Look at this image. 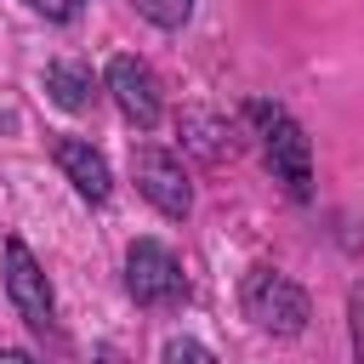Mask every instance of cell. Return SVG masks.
<instances>
[{"instance_id": "obj_1", "label": "cell", "mask_w": 364, "mask_h": 364, "mask_svg": "<svg viewBox=\"0 0 364 364\" xmlns=\"http://www.w3.org/2000/svg\"><path fill=\"white\" fill-rule=\"evenodd\" d=\"M245 119L262 142V159L273 171V182L290 188V199H307L313 193V159H307V136L301 125L279 108V102H245Z\"/></svg>"}, {"instance_id": "obj_2", "label": "cell", "mask_w": 364, "mask_h": 364, "mask_svg": "<svg viewBox=\"0 0 364 364\" xmlns=\"http://www.w3.org/2000/svg\"><path fill=\"white\" fill-rule=\"evenodd\" d=\"M239 307L256 330L267 336H301L307 330V290L273 267H250L245 284H239Z\"/></svg>"}, {"instance_id": "obj_3", "label": "cell", "mask_w": 364, "mask_h": 364, "mask_svg": "<svg viewBox=\"0 0 364 364\" xmlns=\"http://www.w3.org/2000/svg\"><path fill=\"white\" fill-rule=\"evenodd\" d=\"M125 290L136 307H176L188 296V279H182V262L159 239H136L125 250Z\"/></svg>"}, {"instance_id": "obj_4", "label": "cell", "mask_w": 364, "mask_h": 364, "mask_svg": "<svg viewBox=\"0 0 364 364\" xmlns=\"http://www.w3.org/2000/svg\"><path fill=\"white\" fill-rule=\"evenodd\" d=\"M131 176H136V193H142L159 216L182 222V216L193 210V188H188V171H182L176 154L142 142V148H131Z\"/></svg>"}, {"instance_id": "obj_5", "label": "cell", "mask_w": 364, "mask_h": 364, "mask_svg": "<svg viewBox=\"0 0 364 364\" xmlns=\"http://www.w3.org/2000/svg\"><path fill=\"white\" fill-rule=\"evenodd\" d=\"M108 91H114L119 114H125L136 131H154V125H159L165 97H159V74H154L142 57H114V63H108Z\"/></svg>"}, {"instance_id": "obj_6", "label": "cell", "mask_w": 364, "mask_h": 364, "mask_svg": "<svg viewBox=\"0 0 364 364\" xmlns=\"http://www.w3.org/2000/svg\"><path fill=\"white\" fill-rule=\"evenodd\" d=\"M0 256H6V296H11L17 318L34 324V330H51V284H46L40 262L28 256V245L23 239H6Z\"/></svg>"}, {"instance_id": "obj_7", "label": "cell", "mask_w": 364, "mask_h": 364, "mask_svg": "<svg viewBox=\"0 0 364 364\" xmlns=\"http://www.w3.org/2000/svg\"><path fill=\"white\" fill-rule=\"evenodd\" d=\"M51 159H57V171L74 182V193H80V199H91V205H102V199H108L114 176H108V159H102L91 142H80V136H57V142H51Z\"/></svg>"}, {"instance_id": "obj_8", "label": "cell", "mask_w": 364, "mask_h": 364, "mask_svg": "<svg viewBox=\"0 0 364 364\" xmlns=\"http://www.w3.org/2000/svg\"><path fill=\"white\" fill-rule=\"evenodd\" d=\"M46 91H51L57 108L85 114V108L97 102V74H91L85 63H51V68H46Z\"/></svg>"}, {"instance_id": "obj_9", "label": "cell", "mask_w": 364, "mask_h": 364, "mask_svg": "<svg viewBox=\"0 0 364 364\" xmlns=\"http://www.w3.org/2000/svg\"><path fill=\"white\" fill-rule=\"evenodd\" d=\"M154 28H182L188 17H193V0H131Z\"/></svg>"}, {"instance_id": "obj_10", "label": "cell", "mask_w": 364, "mask_h": 364, "mask_svg": "<svg viewBox=\"0 0 364 364\" xmlns=\"http://www.w3.org/2000/svg\"><path fill=\"white\" fill-rule=\"evenodd\" d=\"M159 364H216V358H210V347H199L193 336H176V341H165Z\"/></svg>"}, {"instance_id": "obj_11", "label": "cell", "mask_w": 364, "mask_h": 364, "mask_svg": "<svg viewBox=\"0 0 364 364\" xmlns=\"http://www.w3.org/2000/svg\"><path fill=\"white\" fill-rule=\"evenodd\" d=\"M347 324H353V358L364 364V279L347 290Z\"/></svg>"}, {"instance_id": "obj_12", "label": "cell", "mask_w": 364, "mask_h": 364, "mask_svg": "<svg viewBox=\"0 0 364 364\" xmlns=\"http://www.w3.org/2000/svg\"><path fill=\"white\" fill-rule=\"evenodd\" d=\"M40 17H51V23H68L74 11H80V0H28Z\"/></svg>"}, {"instance_id": "obj_13", "label": "cell", "mask_w": 364, "mask_h": 364, "mask_svg": "<svg viewBox=\"0 0 364 364\" xmlns=\"http://www.w3.org/2000/svg\"><path fill=\"white\" fill-rule=\"evenodd\" d=\"M0 364H34V358H28V353H17V347H6V353H0Z\"/></svg>"}]
</instances>
